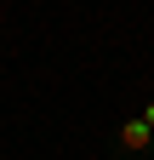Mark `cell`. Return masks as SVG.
<instances>
[{"mask_svg": "<svg viewBox=\"0 0 154 160\" xmlns=\"http://www.w3.org/2000/svg\"><path fill=\"white\" fill-rule=\"evenodd\" d=\"M114 160H148L154 154V126H143V114H126L114 126Z\"/></svg>", "mask_w": 154, "mask_h": 160, "instance_id": "1", "label": "cell"}, {"mask_svg": "<svg viewBox=\"0 0 154 160\" xmlns=\"http://www.w3.org/2000/svg\"><path fill=\"white\" fill-rule=\"evenodd\" d=\"M137 114H143V126H154V92H143V103H137Z\"/></svg>", "mask_w": 154, "mask_h": 160, "instance_id": "2", "label": "cell"}]
</instances>
